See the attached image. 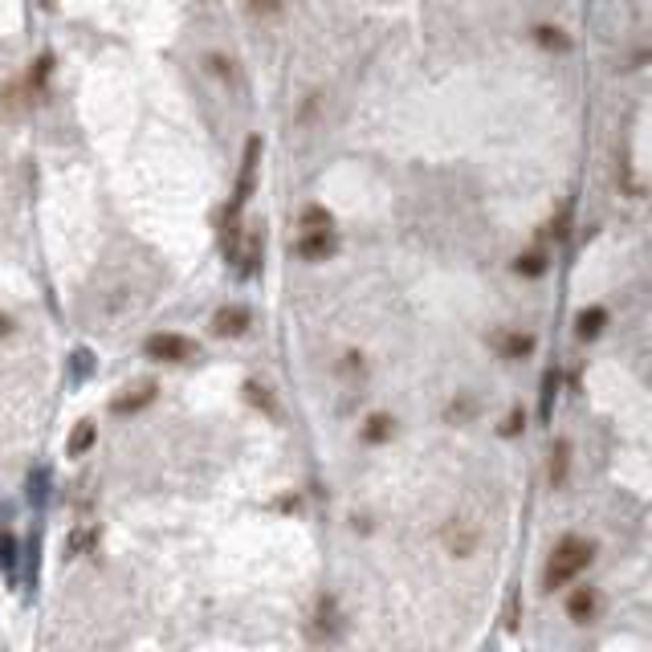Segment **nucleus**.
I'll list each match as a JSON object with an SVG mask.
<instances>
[{
    "mask_svg": "<svg viewBox=\"0 0 652 652\" xmlns=\"http://www.w3.org/2000/svg\"><path fill=\"white\" fill-rule=\"evenodd\" d=\"M591 559H595V542H587V538H579V534H567L559 546H554L551 562H546L542 587H546V591L567 587L570 579H579L587 567H591Z\"/></svg>",
    "mask_w": 652,
    "mask_h": 652,
    "instance_id": "nucleus-1",
    "label": "nucleus"
},
{
    "mask_svg": "<svg viewBox=\"0 0 652 652\" xmlns=\"http://www.w3.org/2000/svg\"><path fill=\"white\" fill-rule=\"evenodd\" d=\"M257 159H261V139L253 135L244 143V159H241V176H236V192H233V204L225 208V253L236 257V236H241V212L253 196V184H257Z\"/></svg>",
    "mask_w": 652,
    "mask_h": 652,
    "instance_id": "nucleus-2",
    "label": "nucleus"
},
{
    "mask_svg": "<svg viewBox=\"0 0 652 652\" xmlns=\"http://www.w3.org/2000/svg\"><path fill=\"white\" fill-rule=\"evenodd\" d=\"M143 350L147 359H159V363H187V359L200 355V347L192 339H184V334H151L143 342Z\"/></svg>",
    "mask_w": 652,
    "mask_h": 652,
    "instance_id": "nucleus-3",
    "label": "nucleus"
},
{
    "mask_svg": "<svg viewBox=\"0 0 652 652\" xmlns=\"http://www.w3.org/2000/svg\"><path fill=\"white\" fill-rule=\"evenodd\" d=\"M155 396H159V383H151V379H143L139 388H127V396H119L110 404V412L114 416H135V412H143L147 404H155Z\"/></svg>",
    "mask_w": 652,
    "mask_h": 652,
    "instance_id": "nucleus-4",
    "label": "nucleus"
},
{
    "mask_svg": "<svg viewBox=\"0 0 652 652\" xmlns=\"http://www.w3.org/2000/svg\"><path fill=\"white\" fill-rule=\"evenodd\" d=\"M477 526L473 522H448L445 526V546H448V554H456V559H465V554H473L477 551Z\"/></svg>",
    "mask_w": 652,
    "mask_h": 652,
    "instance_id": "nucleus-5",
    "label": "nucleus"
},
{
    "mask_svg": "<svg viewBox=\"0 0 652 652\" xmlns=\"http://www.w3.org/2000/svg\"><path fill=\"white\" fill-rule=\"evenodd\" d=\"M253 322V314L244 306H225L216 310V318H212V331L220 334V339H236V334H244Z\"/></svg>",
    "mask_w": 652,
    "mask_h": 652,
    "instance_id": "nucleus-6",
    "label": "nucleus"
},
{
    "mask_svg": "<svg viewBox=\"0 0 652 652\" xmlns=\"http://www.w3.org/2000/svg\"><path fill=\"white\" fill-rule=\"evenodd\" d=\"M331 253H334L331 228H306V236L298 241V257H306V261H326Z\"/></svg>",
    "mask_w": 652,
    "mask_h": 652,
    "instance_id": "nucleus-7",
    "label": "nucleus"
},
{
    "mask_svg": "<svg viewBox=\"0 0 652 652\" xmlns=\"http://www.w3.org/2000/svg\"><path fill=\"white\" fill-rule=\"evenodd\" d=\"M595 611H599V595H595V587H575L570 599H567L570 624H587V619H595Z\"/></svg>",
    "mask_w": 652,
    "mask_h": 652,
    "instance_id": "nucleus-8",
    "label": "nucleus"
},
{
    "mask_svg": "<svg viewBox=\"0 0 652 652\" xmlns=\"http://www.w3.org/2000/svg\"><path fill=\"white\" fill-rule=\"evenodd\" d=\"M494 347L502 350V359H526L534 350V334H522V331L494 334Z\"/></svg>",
    "mask_w": 652,
    "mask_h": 652,
    "instance_id": "nucleus-9",
    "label": "nucleus"
},
{
    "mask_svg": "<svg viewBox=\"0 0 652 652\" xmlns=\"http://www.w3.org/2000/svg\"><path fill=\"white\" fill-rule=\"evenodd\" d=\"M567 469H570V445L567 440H554V448H551V489H562L567 485Z\"/></svg>",
    "mask_w": 652,
    "mask_h": 652,
    "instance_id": "nucleus-10",
    "label": "nucleus"
},
{
    "mask_svg": "<svg viewBox=\"0 0 652 652\" xmlns=\"http://www.w3.org/2000/svg\"><path fill=\"white\" fill-rule=\"evenodd\" d=\"M391 432H396V420L383 416V412H375L371 420H367V428H363V440L367 445H383V440H391Z\"/></svg>",
    "mask_w": 652,
    "mask_h": 652,
    "instance_id": "nucleus-11",
    "label": "nucleus"
},
{
    "mask_svg": "<svg viewBox=\"0 0 652 652\" xmlns=\"http://www.w3.org/2000/svg\"><path fill=\"white\" fill-rule=\"evenodd\" d=\"M534 41H538L542 49H559V53H567V49H570V37L559 29V24H538V29H534Z\"/></svg>",
    "mask_w": 652,
    "mask_h": 652,
    "instance_id": "nucleus-12",
    "label": "nucleus"
},
{
    "mask_svg": "<svg viewBox=\"0 0 652 652\" xmlns=\"http://www.w3.org/2000/svg\"><path fill=\"white\" fill-rule=\"evenodd\" d=\"M94 542H98V526H78V530L70 534V542H65V559H78V554H86Z\"/></svg>",
    "mask_w": 652,
    "mask_h": 652,
    "instance_id": "nucleus-13",
    "label": "nucleus"
},
{
    "mask_svg": "<svg viewBox=\"0 0 652 652\" xmlns=\"http://www.w3.org/2000/svg\"><path fill=\"white\" fill-rule=\"evenodd\" d=\"M603 322H608V310L603 306H591L579 314V339H595V334L603 331Z\"/></svg>",
    "mask_w": 652,
    "mask_h": 652,
    "instance_id": "nucleus-14",
    "label": "nucleus"
},
{
    "mask_svg": "<svg viewBox=\"0 0 652 652\" xmlns=\"http://www.w3.org/2000/svg\"><path fill=\"white\" fill-rule=\"evenodd\" d=\"M513 273H522V277H542V273H546V253H522V257L513 261Z\"/></svg>",
    "mask_w": 652,
    "mask_h": 652,
    "instance_id": "nucleus-15",
    "label": "nucleus"
},
{
    "mask_svg": "<svg viewBox=\"0 0 652 652\" xmlns=\"http://www.w3.org/2000/svg\"><path fill=\"white\" fill-rule=\"evenodd\" d=\"M261 249H265V236H261V233H253V236H249V249H244V265H241V273H244V277H253V273H257Z\"/></svg>",
    "mask_w": 652,
    "mask_h": 652,
    "instance_id": "nucleus-16",
    "label": "nucleus"
},
{
    "mask_svg": "<svg viewBox=\"0 0 652 652\" xmlns=\"http://www.w3.org/2000/svg\"><path fill=\"white\" fill-rule=\"evenodd\" d=\"M90 445H94V424L82 420V424H78V432H73V440H70V456H82Z\"/></svg>",
    "mask_w": 652,
    "mask_h": 652,
    "instance_id": "nucleus-17",
    "label": "nucleus"
},
{
    "mask_svg": "<svg viewBox=\"0 0 652 652\" xmlns=\"http://www.w3.org/2000/svg\"><path fill=\"white\" fill-rule=\"evenodd\" d=\"M298 225H302V228H331L334 220H331V212H326V208H318V204H310V208L298 216Z\"/></svg>",
    "mask_w": 652,
    "mask_h": 652,
    "instance_id": "nucleus-18",
    "label": "nucleus"
},
{
    "mask_svg": "<svg viewBox=\"0 0 652 652\" xmlns=\"http://www.w3.org/2000/svg\"><path fill=\"white\" fill-rule=\"evenodd\" d=\"M522 428H526V412H522V408H513V412L505 416V424H502V436H518Z\"/></svg>",
    "mask_w": 652,
    "mask_h": 652,
    "instance_id": "nucleus-19",
    "label": "nucleus"
},
{
    "mask_svg": "<svg viewBox=\"0 0 652 652\" xmlns=\"http://www.w3.org/2000/svg\"><path fill=\"white\" fill-rule=\"evenodd\" d=\"M244 396H249V404H257V408H265V412H273V404H269L265 388H257V383H244Z\"/></svg>",
    "mask_w": 652,
    "mask_h": 652,
    "instance_id": "nucleus-20",
    "label": "nucleus"
},
{
    "mask_svg": "<svg viewBox=\"0 0 652 652\" xmlns=\"http://www.w3.org/2000/svg\"><path fill=\"white\" fill-rule=\"evenodd\" d=\"M542 388H546V391H542V412L551 416V399H554V391H559V375H554V371H546Z\"/></svg>",
    "mask_w": 652,
    "mask_h": 652,
    "instance_id": "nucleus-21",
    "label": "nucleus"
},
{
    "mask_svg": "<svg viewBox=\"0 0 652 652\" xmlns=\"http://www.w3.org/2000/svg\"><path fill=\"white\" fill-rule=\"evenodd\" d=\"M249 8L257 16H277L282 13V0H249Z\"/></svg>",
    "mask_w": 652,
    "mask_h": 652,
    "instance_id": "nucleus-22",
    "label": "nucleus"
},
{
    "mask_svg": "<svg viewBox=\"0 0 652 652\" xmlns=\"http://www.w3.org/2000/svg\"><path fill=\"white\" fill-rule=\"evenodd\" d=\"M208 65L220 73V78H228V73H233V62H225V57H220V53H212V57H208Z\"/></svg>",
    "mask_w": 652,
    "mask_h": 652,
    "instance_id": "nucleus-23",
    "label": "nucleus"
},
{
    "mask_svg": "<svg viewBox=\"0 0 652 652\" xmlns=\"http://www.w3.org/2000/svg\"><path fill=\"white\" fill-rule=\"evenodd\" d=\"M8 331H13V322H8V314H0V339H5Z\"/></svg>",
    "mask_w": 652,
    "mask_h": 652,
    "instance_id": "nucleus-24",
    "label": "nucleus"
}]
</instances>
